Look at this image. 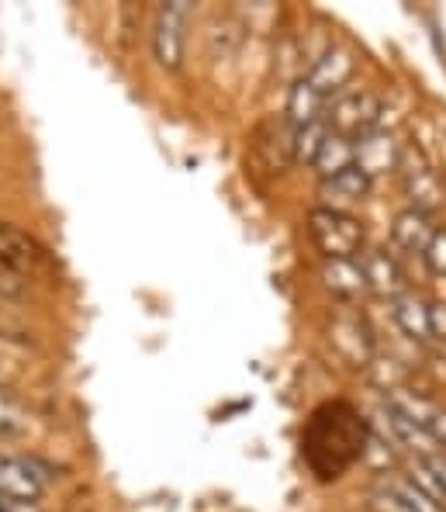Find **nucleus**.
I'll return each mask as SVG.
<instances>
[{
  "label": "nucleus",
  "mask_w": 446,
  "mask_h": 512,
  "mask_svg": "<svg viewBox=\"0 0 446 512\" xmlns=\"http://www.w3.org/2000/svg\"><path fill=\"white\" fill-rule=\"evenodd\" d=\"M429 322H433V336H446V305H429Z\"/></svg>",
  "instance_id": "b1692460"
},
{
  "label": "nucleus",
  "mask_w": 446,
  "mask_h": 512,
  "mask_svg": "<svg viewBox=\"0 0 446 512\" xmlns=\"http://www.w3.org/2000/svg\"><path fill=\"white\" fill-rule=\"evenodd\" d=\"M436 236V225L429 212H419V208H408L395 218V229H391V239H395L398 250L405 253H426V246L433 243Z\"/></svg>",
  "instance_id": "2eb2a0df"
},
{
  "label": "nucleus",
  "mask_w": 446,
  "mask_h": 512,
  "mask_svg": "<svg viewBox=\"0 0 446 512\" xmlns=\"http://www.w3.org/2000/svg\"><path fill=\"white\" fill-rule=\"evenodd\" d=\"M405 478L446 512V488H443V481H440V474H436V468L429 464V457H415V461L405 468Z\"/></svg>",
  "instance_id": "6ab92c4d"
},
{
  "label": "nucleus",
  "mask_w": 446,
  "mask_h": 512,
  "mask_svg": "<svg viewBox=\"0 0 446 512\" xmlns=\"http://www.w3.org/2000/svg\"><path fill=\"white\" fill-rule=\"evenodd\" d=\"M384 416H388V429H391V443L398 447L412 450L415 457H436V454H446L440 443L429 436L426 426H419L415 419H408L405 412H398L395 405H384Z\"/></svg>",
  "instance_id": "f8f14e48"
},
{
  "label": "nucleus",
  "mask_w": 446,
  "mask_h": 512,
  "mask_svg": "<svg viewBox=\"0 0 446 512\" xmlns=\"http://www.w3.org/2000/svg\"><path fill=\"white\" fill-rule=\"evenodd\" d=\"M325 135H329V125L325 122H315V125H305L298 132H291V160L294 163H312L319 156Z\"/></svg>",
  "instance_id": "aec40b11"
},
{
  "label": "nucleus",
  "mask_w": 446,
  "mask_h": 512,
  "mask_svg": "<svg viewBox=\"0 0 446 512\" xmlns=\"http://www.w3.org/2000/svg\"><path fill=\"white\" fill-rule=\"evenodd\" d=\"M191 18V4L177 0V4H166L156 18V32H153V49L160 59L163 70H180V59H184V28Z\"/></svg>",
  "instance_id": "39448f33"
},
{
  "label": "nucleus",
  "mask_w": 446,
  "mask_h": 512,
  "mask_svg": "<svg viewBox=\"0 0 446 512\" xmlns=\"http://www.w3.org/2000/svg\"><path fill=\"white\" fill-rule=\"evenodd\" d=\"M391 315H395L398 329H402L408 340H415V343L433 340V322H429V305H426V301H422L419 295H412V291L398 295L395 301H391Z\"/></svg>",
  "instance_id": "dca6fc26"
},
{
  "label": "nucleus",
  "mask_w": 446,
  "mask_h": 512,
  "mask_svg": "<svg viewBox=\"0 0 446 512\" xmlns=\"http://www.w3.org/2000/svg\"><path fill=\"white\" fill-rule=\"evenodd\" d=\"M360 267H364V277H367V291H377V295H384L391 301L398 295H405V270L388 250H370L364 260H360Z\"/></svg>",
  "instance_id": "9b49d317"
},
{
  "label": "nucleus",
  "mask_w": 446,
  "mask_h": 512,
  "mask_svg": "<svg viewBox=\"0 0 446 512\" xmlns=\"http://www.w3.org/2000/svg\"><path fill=\"white\" fill-rule=\"evenodd\" d=\"M426 267L433 270L436 277H446V229H436L433 243L426 246Z\"/></svg>",
  "instance_id": "4be33fe9"
},
{
  "label": "nucleus",
  "mask_w": 446,
  "mask_h": 512,
  "mask_svg": "<svg viewBox=\"0 0 446 512\" xmlns=\"http://www.w3.org/2000/svg\"><path fill=\"white\" fill-rule=\"evenodd\" d=\"M0 512H7V502H0Z\"/></svg>",
  "instance_id": "393cba45"
},
{
  "label": "nucleus",
  "mask_w": 446,
  "mask_h": 512,
  "mask_svg": "<svg viewBox=\"0 0 446 512\" xmlns=\"http://www.w3.org/2000/svg\"><path fill=\"white\" fill-rule=\"evenodd\" d=\"M370 512H412L405 506L402 499H398L391 488H384V485H377L374 488V495H370Z\"/></svg>",
  "instance_id": "5701e85b"
},
{
  "label": "nucleus",
  "mask_w": 446,
  "mask_h": 512,
  "mask_svg": "<svg viewBox=\"0 0 446 512\" xmlns=\"http://www.w3.org/2000/svg\"><path fill=\"white\" fill-rule=\"evenodd\" d=\"M0 263L11 270H35L45 263V250L28 232L0 222Z\"/></svg>",
  "instance_id": "ddd939ff"
},
{
  "label": "nucleus",
  "mask_w": 446,
  "mask_h": 512,
  "mask_svg": "<svg viewBox=\"0 0 446 512\" xmlns=\"http://www.w3.org/2000/svg\"><path fill=\"white\" fill-rule=\"evenodd\" d=\"M398 173H402L405 194L415 201V208H419V212H429V208L440 205V198H443L440 177H436L433 163L422 156V149L402 146V156H398Z\"/></svg>",
  "instance_id": "20e7f679"
},
{
  "label": "nucleus",
  "mask_w": 446,
  "mask_h": 512,
  "mask_svg": "<svg viewBox=\"0 0 446 512\" xmlns=\"http://www.w3.org/2000/svg\"><path fill=\"white\" fill-rule=\"evenodd\" d=\"M381 485L391 488V492H395L412 512H443L433 499H429V495H422L419 488H415L412 481L405 478V474H391V478H381Z\"/></svg>",
  "instance_id": "412c9836"
},
{
  "label": "nucleus",
  "mask_w": 446,
  "mask_h": 512,
  "mask_svg": "<svg viewBox=\"0 0 446 512\" xmlns=\"http://www.w3.org/2000/svg\"><path fill=\"white\" fill-rule=\"evenodd\" d=\"M322 284L332 291L336 298H360L367 291V277L360 260H325L322 263Z\"/></svg>",
  "instance_id": "f3484780"
},
{
  "label": "nucleus",
  "mask_w": 446,
  "mask_h": 512,
  "mask_svg": "<svg viewBox=\"0 0 446 512\" xmlns=\"http://www.w3.org/2000/svg\"><path fill=\"white\" fill-rule=\"evenodd\" d=\"M367 443V423L350 402H325L305 423L301 454L322 481H336L364 457Z\"/></svg>",
  "instance_id": "f257e3e1"
},
{
  "label": "nucleus",
  "mask_w": 446,
  "mask_h": 512,
  "mask_svg": "<svg viewBox=\"0 0 446 512\" xmlns=\"http://www.w3.org/2000/svg\"><path fill=\"white\" fill-rule=\"evenodd\" d=\"M353 70H357V63H353V52L350 49H329L322 59H315L312 70H308V84H312L319 94L329 101L332 94H343L346 84H350Z\"/></svg>",
  "instance_id": "6e6552de"
},
{
  "label": "nucleus",
  "mask_w": 446,
  "mask_h": 512,
  "mask_svg": "<svg viewBox=\"0 0 446 512\" xmlns=\"http://www.w3.org/2000/svg\"><path fill=\"white\" fill-rule=\"evenodd\" d=\"M325 108H329V101L301 77L298 84L291 87V94H287V128L298 132V128H305V125L325 122Z\"/></svg>",
  "instance_id": "4468645a"
},
{
  "label": "nucleus",
  "mask_w": 446,
  "mask_h": 512,
  "mask_svg": "<svg viewBox=\"0 0 446 512\" xmlns=\"http://www.w3.org/2000/svg\"><path fill=\"white\" fill-rule=\"evenodd\" d=\"M42 495V474L21 457L0 454V502L7 506H32Z\"/></svg>",
  "instance_id": "0eeeda50"
},
{
  "label": "nucleus",
  "mask_w": 446,
  "mask_h": 512,
  "mask_svg": "<svg viewBox=\"0 0 446 512\" xmlns=\"http://www.w3.org/2000/svg\"><path fill=\"white\" fill-rule=\"evenodd\" d=\"M370 194V177L360 167L343 170L339 177L319 180V208H329V212H346V208L360 205Z\"/></svg>",
  "instance_id": "1a4fd4ad"
},
{
  "label": "nucleus",
  "mask_w": 446,
  "mask_h": 512,
  "mask_svg": "<svg viewBox=\"0 0 446 512\" xmlns=\"http://www.w3.org/2000/svg\"><path fill=\"white\" fill-rule=\"evenodd\" d=\"M312 167L319 170L322 180L339 177L343 170L357 167V146H353V139H343V135L329 132L322 142V149H319V156L312 160Z\"/></svg>",
  "instance_id": "a211bd4d"
},
{
  "label": "nucleus",
  "mask_w": 446,
  "mask_h": 512,
  "mask_svg": "<svg viewBox=\"0 0 446 512\" xmlns=\"http://www.w3.org/2000/svg\"><path fill=\"white\" fill-rule=\"evenodd\" d=\"M353 146H357V167L364 170L370 180H374L377 173L398 170V156H402V146H398V142L391 139L388 132H381V128L360 135Z\"/></svg>",
  "instance_id": "9d476101"
},
{
  "label": "nucleus",
  "mask_w": 446,
  "mask_h": 512,
  "mask_svg": "<svg viewBox=\"0 0 446 512\" xmlns=\"http://www.w3.org/2000/svg\"><path fill=\"white\" fill-rule=\"evenodd\" d=\"M381 111V97L370 94V90H343L325 108V125H329V132L357 142L360 135L374 132L377 122H381Z\"/></svg>",
  "instance_id": "7ed1b4c3"
},
{
  "label": "nucleus",
  "mask_w": 446,
  "mask_h": 512,
  "mask_svg": "<svg viewBox=\"0 0 446 512\" xmlns=\"http://www.w3.org/2000/svg\"><path fill=\"white\" fill-rule=\"evenodd\" d=\"M329 343L339 357L346 360L350 367H364L374 353V340H370L367 322L360 319L357 312H339L329 326Z\"/></svg>",
  "instance_id": "423d86ee"
},
{
  "label": "nucleus",
  "mask_w": 446,
  "mask_h": 512,
  "mask_svg": "<svg viewBox=\"0 0 446 512\" xmlns=\"http://www.w3.org/2000/svg\"><path fill=\"white\" fill-rule=\"evenodd\" d=\"M308 236L325 253V260H357L364 250V222L353 218L350 212H329V208H315L308 215Z\"/></svg>",
  "instance_id": "f03ea898"
}]
</instances>
